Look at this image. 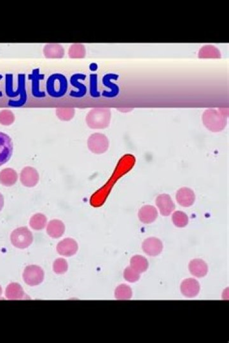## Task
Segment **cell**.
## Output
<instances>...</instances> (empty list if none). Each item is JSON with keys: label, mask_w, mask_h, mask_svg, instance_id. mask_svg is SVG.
Segmentation results:
<instances>
[{"label": "cell", "mask_w": 229, "mask_h": 343, "mask_svg": "<svg viewBox=\"0 0 229 343\" xmlns=\"http://www.w3.org/2000/svg\"><path fill=\"white\" fill-rule=\"evenodd\" d=\"M86 75L82 74H73L70 78V84L73 87L77 88V90H71L69 96L75 98H81L86 94L87 88L84 84L80 83V80L86 79Z\"/></svg>", "instance_id": "9c48e42d"}, {"label": "cell", "mask_w": 229, "mask_h": 343, "mask_svg": "<svg viewBox=\"0 0 229 343\" xmlns=\"http://www.w3.org/2000/svg\"><path fill=\"white\" fill-rule=\"evenodd\" d=\"M189 270L192 275L198 278L204 277L208 273V265L204 260L194 259L189 264Z\"/></svg>", "instance_id": "ac0fdd59"}, {"label": "cell", "mask_w": 229, "mask_h": 343, "mask_svg": "<svg viewBox=\"0 0 229 343\" xmlns=\"http://www.w3.org/2000/svg\"><path fill=\"white\" fill-rule=\"evenodd\" d=\"M79 246L77 241L72 238H66L60 241L57 246V251L59 255L71 257L76 254Z\"/></svg>", "instance_id": "ba28073f"}, {"label": "cell", "mask_w": 229, "mask_h": 343, "mask_svg": "<svg viewBox=\"0 0 229 343\" xmlns=\"http://www.w3.org/2000/svg\"><path fill=\"white\" fill-rule=\"evenodd\" d=\"M89 148L95 154H103L108 149V143L101 138H93L89 142Z\"/></svg>", "instance_id": "d6986e66"}, {"label": "cell", "mask_w": 229, "mask_h": 343, "mask_svg": "<svg viewBox=\"0 0 229 343\" xmlns=\"http://www.w3.org/2000/svg\"><path fill=\"white\" fill-rule=\"evenodd\" d=\"M14 121V117L11 113L3 112L0 114V123L3 125H8Z\"/></svg>", "instance_id": "484cf974"}, {"label": "cell", "mask_w": 229, "mask_h": 343, "mask_svg": "<svg viewBox=\"0 0 229 343\" xmlns=\"http://www.w3.org/2000/svg\"><path fill=\"white\" fill-rule=\"evenodd\" d=\"M46 222H47V219H46V216L44 214H34L31 218L30 225L33 229L36 230V231H41V230L44 229L46 227Z\"/></svg>", "instance_id": "44dd1931"}, {"label": "cell", "mask_w": 229, "mask_h": 343, "mask_svg": "<svg viewBox=\"0 0 229 343\" xmlns=\"http://www.w3.org/2000/svg\"><path fill=\"white\" fill-rule=\"evenodd\" d=\"M10 240L15 247L19 249H25L32 244L33 236L32 232L27 227H19L11 234Z\"/></svg>", "instance_id": "3957f363"}, {"label": "cell", "mask_w": 229, "mask_h": 343, "mask_svg": "<svg viewBox=\"0 0 229 343\" xmlns=\"http://www.w3.org/2000/svg\"><path fill=\"white\" fill-rule=\"evenodd\" d=\"M124 278L126 279V281L129 282L133 283L137 282L139 280L140 277V273L135 269H133L132 267H128L125 269L124 273Z\"/></svg>", "instance_id": "d4e9b609"}, {"label": "cell", "mask_w": 229, "mask_h": 343, "mask_svg": "<svg viewBox=\"0 0 229 343\" xmlns=\"http://www.w3.org/2000/svg\"><path fill=\"white\" fill-rule=\"evenodd\" d=\"M68 263L65 259L63 258H58L55 260L53 264V270L54 273L58 274L65 273L68 271Z\"/></svg>", "instance_id": "cb8c5ba5"}, {"label": "cell", "mask_w": 229, "mask_h": 343, "mask_svg": "<svg viewBox=\"0 0 229 343\" xmlns=\"http://www.w3.org/2000/svg\"><path fill=\"white\" fill-rule=\"evenodd\" d=\"M20 180L24 187H34L39 182V172L33 167L24 168L20 174Z\"/></svg>", "instance_id": "52a82bcc"}, {"label": "cell", "mask_w": 229, "mask_h": 343, "mask_svg": "<svg viewBox=\"0 0 229 343\" xmlns=\"http://www.w3.org/2000/svg\"><path fill=\"white\" fill-rule=\"evenodd\" d=\"M14 145L8 134L0 132V167L10 160L13 154Z\"/></svg>", "instance_id": "5b68a950"}, {"label": "cell", "mask_w": 229, "mask_h": 343, "mask_svg": "<svg viewBox=\"0 0 229 343\" xmlns=\"http://www.w3.org/2000/svg\"><path fill=\"white\" fill-rule=\"evenodd\" d=\"M144 253L150 256L159 255L163 249L161 240L155 238H150L144 241L142 245Z\"/></svg>", "instance_id": "8fae6325"}, {"label": "cell", "mask_w": 229, "mask_h": 343, "mask_svg": "<svg viewBox=\"0 0 229 343\" xmlns=\"http://www.w3.org/2000/svg\"><path fill=\"white\" fill-rule=\"evenodd\" d=\"M115 296L119 300H130L132 297V291L128 285H121L115 290Z\"/></svg>", "instance_id": "7402d4cb"}, {"label": "cell", "mask_w": 229, "mask_h": 343, "mask_svg": "<svg viewBox=\"0 0 229 343\" xmlns=\"http://www.w3.org/2000/svg\"><path fill=\"white\" fill-rule=\"evenodd\" d=\"M29 79L32 82V96L39 99L46 97V92L41 88V82L45 79V75L41 74L39 68L33 69L32 74L29 75Z\"/></svg>", "instance_id": "8992f818"}, {"label": "cell", "mask_w": 229, "mask_h": 343, "mask_svg": "<svg viewBox=\"0 0 229 343\" xmlns=\"http://www.w3.org/2000/svg\"><path fill=\"white\" fill-rule=\"evenodd\" d=\"M173 223L178 227H184L188 224V218L187 215L183 212H175L172 216Z\"/></svg>", "instance_id": "603a6c76"}, {"label": "cell", "mask_w": 229, "mask_h": 343, "mask_svg": "<svg viewBox=\"0 0 229 343\" xmlns=\"http://www.w3.org/2000/svg\"><path fill=\"white\" fill-rule=\"evenodd\" d=\"M23 276L24 282L29 286H37L43 282L44 272L43 269L38 265H29L24 269Z\"/></svg>", "instance_id": "277c9868"}, {"label": "cell", "mask_w": 229, "mask_h": 343, "mask_svg": "<svg viewBox=\"0 0 229 343\" xmlns=\"http://www.w3.org/2000/svg\"><path fill=\"white\" fill-rule=\"evenodd\" d=\"M158 216L156 209L153 206L146 205L139 210L138 216L140 221L144 223L154 222Z\"/></svg>", "instance_id": "9a60e30c"}, {"label": "cell", "mask_w": 229, "mask_h": 343, "mask_svg": "<svg viewBox=\"0 0 229 343\" xmlns=\"http://www.w3.org/2000/svg\"><path fill=\"white\" fill-rule=\"evenodd\" d=\"M65 232V225L59 220L50 221L46 227V232L52 238H59L63 236Z\"/></svg>", "instance_id": "5bb4252c"}, {"label": "cell", "mask_w": 229, "mask_h": 343, "mask_svg": "<svg viewBox=\"0 0 229 343\" xmlns=\"http://www.w3.org/2000/svg\"><path fill=\"white\" fill-rule=\"evenodd\" d=\"M131 267L135 271L138 272L139 273H143L148 269V261L142 256L133 257L131 260Z\"/></svg>", "instance_id": "ffe728a7"}, {"label": "cell", "mask_w": 229, "mask_h": 343, "mask_svg": "<svg viewBox=\"0 0 229 343\" xmlns=\"http://www.w3.org/2000/svg\"><path fill=\"white\" fill-rule=\"evenodd\" d=\"M199 283L194 279H186L182 283V293L186 298L195 297L199 294Z\"/></svg>", "instance_id": "7c38bea8"}, {"label": "cell", "mask_w": 229, "mask_h": 343, "mask_svg": "<svg viewBox=\"0 0 229 343\" xmlns=\"http://www.w3.org/2000/svg\"><path fill=\"white\" fill-rule=\"evenodd\" d=\"M156 205L162 215L169 216L175 209V203L168 194H161L156 199Z\"/></svg>", "instance_id": "30bf717a"}, {"label": "cell", "mask_w": 229, "mask_h": 343, "mask_svg": "<svg viewBox=\"0 0 229 343\" xmlns=\"http://www.w3.org/2000/svg\"><path fill=\"white\" fill-rule=\"evenodd\" d=\"M5 91L6 96L11 99L8 101V106L19 108L25 105L28 101L26 75L19 74L17 75V87L16 90H14V76L12 74H6Z\"/></svg>", "instance_id": "6da1fadb"}, {"label": "cell", "mask_w": 229, "mask_h": 343, "mask_svg": "<svg viewBox=\"0 0 229 343\" xmlns=\"http://www.w3.org/2000/svg\"><path fill=\"white\" fill-rule=\"evenodd\" d=\"M68 82L65 75L55 73L50 75L46 82V91L53 98H61L67 93Z\"/></svg>", "instance_id": "7a4b0ae2"}, {"label": "cell", "mask_w": 229, "mask_h": 343, "mask_svg": "<svg viewBox=\"0 0 229 343\" xmlns=\"http://www.w3.org/2000/svg\"><path fill=\"white\" fill-rule=\"evenodd\" d=\"M18 174L12 168H5L0 172V183L5 187H11L16 183Z\"/></svg>", "instance_id": "2e32d148"}, {"label": "cell", "mask_w": 229, "mask_h": 343, "mask_svg": "<svg viewBox=\"0 0 229 343\" xmlns=\"http://www.w3.org/2000/svg\"><path fill=\"white\" fill-rule=\"evenodd\" d=\"M97 77L95 75L91 76V95L93 97H98L99 92L97 91Z\"/></svg>", "instance_id": "4316f807"}, {"label": "cell", "mask_w": 229, "mask_h": 343, "mask_svg": "<svg viewBox=\"0 0 229 343\" xmlns=\"http://www.w3.org/2000/svg\"><path fill=\"white\" fill-rule=\"evenodd\" d=\"M5 296L9 300H21L26 298L23 287L17 283H10L8 285L6 289Z\"/></svg>", "instance_id": "e0dca14e"}, {"label": "cell", "mask_w": 229, "mask_h": 343, "mask_svg": "<svg viewBox=\"0 0 229 343\" xmlns=\"http://www.w3.org/2000/svg\"><path fill=\"white\" fill-rule=\"evenodd\" d=\"M4 203H5V201H4L3 196L1 193H0V212L3 209Z\"/></svg>", "instance_id": "83f0119b"}, {"label": "cell", "mask_w": 229, "mask_h": 343, "mask_svg": "<svg viewBox=\"0 0 229 343\" xmlns=\"http://www.w3.org/2000/svg\"><path fill=\"white\" fill-rule=\"evenodd\" d=\"M2 79H3V75H2L1 74H0V81H1V80ZM3 96V92H2V91H1V90H0V97H2Z\"/></svg>", "instance_id": "f1b7e54d"}, {"label": "cell", "mask_w": 229, "mask_h": 343, "mask_svg": "<svg viewBox=\"0 0 229 343\" xmlns=\"http://www.w3.org/2000/svg\"><path fill=\"white\" fill-rule=\"evenodd\" d=\"M177 200L178 203L182 207H191L195 200L194 192L192 190L188 188L183 187L180 189L177 194Z\"/></svg>", "instance_id": "4fadbf2b"}, {"label": "cell", "mask_w": 229, "mask_h": 343, "mask_svg": "<svg viewBox=\"0 0 229 343\" xmlns=\"http://www.w3.org/2000/svg\"><path fill=\"white\" fill-rule=\"evenodd\" d=\"M1 294H2V289H1V287L0 286V298H1Z\"/></svg>", "instance_id": "f546056e"}]
</instances>
